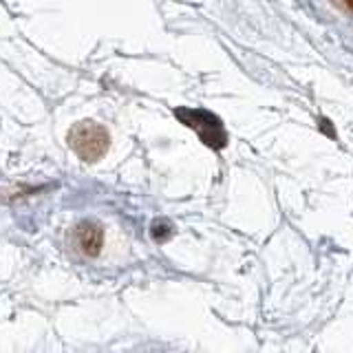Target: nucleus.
<instances>
[{"mask_svg": "<svg viewBox=\"0 0 353 353\" xmlns=\"http://www.w3.org/2000/svg\"><path fill=\"white\" fill-rule=\"evenodd\" d=\"M69 143L82 159L95 161L108 148V132L93 121H80L69 132Z\"/></svg>", "mask_w": 353, "mask_h": 353, "instance_id": "nucleus-1", "label": "nucleus"}, {"mask_svg": "<svg viewBox=\"0 0 353 353\" xmlns=\"http://www.w3.org/2000/svg\"><path fill=\"white\" fill-rule=\"evenodd\" d=\"M102 228L95 225V223H84L77 225V243H80V248L88 254V256H97L99 254V248H102Z\"/></svg>", "mask_w": 353, "mask_h": 353, "instance_id": "nucleus-2", "label": "nucleus"}]
</instances>
